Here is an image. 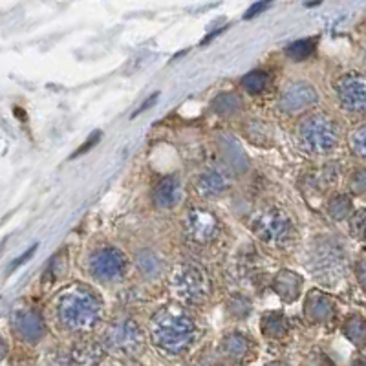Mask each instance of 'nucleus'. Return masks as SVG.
I'll return each instance as SVG.
<instances>
[{
	"label": "nucleus",
	"instance_id": "22",
	"mask_svg": "<svg viewBox=\"0 0 366 366\" xmlns=\"http://www.w3.org/2000/svg\"><path fill=\"white\" fill-rule=\"evenodd\" d=\"M326 209H328V215L334 220H345L354 213V204H351V198L348 194L337 193L328 200Z\"/></svg>",
	"mask_w": 366,
	"mask_h": 366
},
{
	"label": "nucleus",
	"instance_id": "14",
	"mask_svg": "<svg viewBox=\"0 0 366 366\" xmlns=\"http://www.w3.org/2000/svg\"><path fill=\"white\" fill-rule=\"evenodd\" d=\"M229 187V176L220 168H209L204 174H200L198 180H196V189L205 198H218V196L227 193Z\"/></svg>",
	"mask_w": 366,
	"mask_h": 366
},
{
	"label": "nucleus",
	"instance_id": "35",
	"mask_svg": "<svg viewBox=\"0 0 366 366\" xmlns=\"http://www.w3.org/2000/svg\"><path fill=\"white\" fill-rule=\"evenodd\" d=\"M35 249H37V246H33L32 249H30V251L24 253V255H22L21 258H17V260L13 262V264H11V269H17V267L21 266V264H24V262H26L28 258H32V255H33V253H35Z\"/></svg>",
	"mask_w": 366,
	"mask_h": 366
},
{
	"label": "nucleus",
	"instance_id": "21",
	"mask_svg": "<svg viewBox=\"0 0 366 366\" xmlns=\"http://www.w3.org/2000/svg\"><path fill=\"white\" fill-rule=\"evenodd\" d=\"M288 331V320L282 314L271 311L262 317V334H266L271 339H280Z\"/></svg>",
	"mask_w": 366,
	"mask_h": 366
},
{
	"label": "nucleus",
	"instance_id": "34",
	"mask_svg": "<svg viewBox=\"0 0 366 366\" xmlns=\"http://www.w3.org/2000/svg\"><path fill=\"white\" fill-rule=\"evenodd\" d=\"M99 136H101L99 132H95V134H92V139H90V142L84 143L83 146H79V151L75 152V156H79V154H84V152H86V151H90V148H92V146H94L95 143L99 142Z\"/></svg>",
	"mask_w": 366,
	"mask_h": 366
},
{
	"label": "nucleus",
	"instance_id": "13",
	"mask_svg": "<svg viewBox=\"0 0 366 366\" xmlns=\"http://www.w3.org/2000/svg\"><path fill=\"white\" fill-rule=\"evenodd\" d=\"M183 187L178 176L160 180L152 189V204L157 209H173L182 202Z\"/></svg>",
	"mask_w": 366,
	"mask_h": 366
},
{
	"label": "nucleus",
	"instance_id": "2",
	"mask_svg": "<svg viewBox=\"0 0 366 366\" xmlns=\"http://www.w3.org/2000/svg\"><path fill=\"white\" fill-rule=\"evenodd\" d=\"M103 306L86 288H70L57 298L59 322L72 331H88L101 320Z\"/></svg>",
	"mask_w": 366,
	"mask_h": 366
},
{
	"label": "nucleus",
	"instance_id": "29",
	"mask_svg": "<svg viewBox=\"0 0 366 366\" xmlns=\"http://www.w3.org/2000/svg\"><path fill=\"white\" fill-rule=\"evenodd\" d=\"M350 191L356 196H366V167L356 168L350 176Z\"/></svg>",
	"mask_w": 366,
	"mask_h": 366
},
{
	"label": "nucleus",
	"instance_id": "37",
	"mask_svg": "<svg viewBox=\"0 0 366 366\" xmlns=\"http://www.w3.org/2000/svg\"><path fill=\"white\" fill-rule=\"evenodd\" d=\"M351 366H366V359H356V361L351 363Z\"/></svg>",
	"mask_w": 366,
	"mask_h": 366
},
{
	"label": "nucleus",
	"instance_id": "4",
	"mask_svg": "<svg viewBox=\"0 0 366 366\" xmlns=\"http://www.w3.org/2000/svg\"><path fill=\"white\" fill-rule=\"evenodd\" d=\"M298 142L304 151L328 154L339 145V128L328 115L311 114L298 125Z\"/></svg>",
	"mask_w": 366,
	"mask_h": 366
},
{
	"label": "nucleus",
	"instance_id": "11",
	"mask_svg": "<svg viewBox=\"0 0 366 366\" xmlns=\"http://www.w3.org/2000/svg\"><path fill=\"white\" fill-rule=\"evenodd\" d=\"M317 101H319L317 90L309 83L298 81V83L289 84L288 88L284 90L280 99H278V108L282 110L284 114H300L304 110L317 105Z\"/></svg>",
	"mask_w": 366,
	"mask_h": 366
},
{
	"label": "nucleus",
	"instance_id": "32",
	"mask_svg": "<svg viewBox=\"0 0 366 366\" xmlns=\"http://www.w3.org/2000/svg\"><path fill=\"white\" fill-rule=\"evenodd\" d=\"M271 4V0H260V2H256V4H253L249 10L246 11V15H244V19H253V17H256L260 11H264L267 8V6Z\"/></svg>",
	"mask_w": 366,
	"mask_h": 366
},
{
	"label": "nucleus",
	"instance_id": "27",
	"mask_svg": "<svg viewBox=\"0 0 366 366\" xmlns=\"http://www.w3.org/2000/svg\"><path fill=\"white\" fill-rule=\"evenodd\" d=\"M350 146L357 157L366 162V123H363L361 126H357L356 131L351 132Z\"/></svg>",
	"mask_w": 366,
	"mask_h": 366
},
{
	"label": "nucleus",
	"instance_id": "12",
	"mask_svg": "<svg viewBox=\"0 0 366 366\" xmlns=\"http://www.w3.org/2000/svg\"><path fill=\"white\" fill-rule=\"evenodd\" d=\"M11 325L13 331L26 343H39L46 334L44 320L33 309H15L11 315Z\"/></svg>",
	"mask_w": 366,
	"mask_h": 366
},
{
	"label": "nucleus",
	"instance_id": "38",
	"mask_svg": "<svg viewBox=\"0 0 366 366\" xmlns=\"http://www.w3.org/2000/svg\"><path fill=\"white\" fill-rule=\"evenodd\" d=\"M267 366H289V365H286V363H269V365Z\"/></svg>",
	"mask_w": 366,
	"mask_h": 366
},
{
	"label": "nucleus",
	"instance_id": "40",
	"mask_svg": "<svg viewBox=\"0 0 366 366\" xmlns=\"http://www.w3.org/2000/svg\"><path fill=\"white\" fill-rule=\"evenodd\" d=\"M365 66H366V53H365Z\"/></svg>",
	"mask_w": 366,
	"mask_h": 366
},
{
	"label": "nucleus",
	"instance_id": "8",
	"mask_svg": "<svg viewBox=\"0 0 366 366\" xmlns=\"http://www.w3.org/2000/svg\"><path fill=\"white\" fill-rule=\"evenodd\" d=\"M103 343L114 354L136 356L143 346V331L134 320L119 319L108 326Z\"/></svg>",
	"mask_w": 366,
	"mask_h": 366
},
{
	"label": "nucleus",
	"instance_id": "25",
	"mask_svg": "<svg viewBox=\"0 0 366 366\" xmlns=\"http://www.w3.org/2000/svg\"><path fill=\"white\" fill-rule=\"evenodd\" d=\"M267 84H269V77H267V73L262 72V70L249 72L247 75H244V79H242V86L253 95L262 94V92L267 88Z\"/></svg>",
	"mask_w": 366,
	"mask_h": 366
},
{
	"label": "nucleus",
	"instance_id": "3",
	"mask_svg": "<svg viewBox=\"0 0 366 366\" xmlns=\"http://www.w3.org/2000/svg\"><path fill=\"white\" fill-rule=\"evenodd\" d=\"M309 267L326 286L339 282L346 271V251L343 244L328 236L319 238L309 249Z\"/></svg>",
	"mask_w": 366,
	"mask_h": 366
},
{
	"label": "nucleus",
	"instance_id": "1",
	"mask_svg": "<svg viewBox=\"0 0 366 366\" xmlns=\"http://www.w3.org/2000/svg\"><path fill=\"white\" fill-rule=\"evenodd\" d=\"M152 343L171 356H178L194 343L196 326L191 315L176 306L160 309L151 320Z\"/></svg>",
	"mask_w": 366,
	"mask_h": 366
},
{
	"label": "nucleus",
	"instance_id": "19",
	"mask_svg": "<svg viewBox=\"0 0 366 366\" xmlns=\"http://www.w3.org/2000/svg\"><path fill=\"white\" fill-rule=\"evenodd\" d=\"M346 339L350 340L351 345H356L357 348H365L366 346V320L361 315H351L348 317L343 326Z\"/></svg>",
	"mask_w": 366,
	"mask_h": 366
},
{
	"label": "nucleus",
	"instance_id": "26",
	"mask_svg": "<svg viewBox=\"0 0 366 366\" xmlns=\"http://www.w3.org/2000/svg\"><path fill=\"white\" fill-rule=\"evenodd\" d=\"M72 361L77 363L81 366H92L94 363L99 361V350L94 348V346H83V348H77V350L72 351Z\"/></svg>",
	"mask_w": 366,
	"mask_h": 366
},
{
	"label": "nucleus",
	"instance_id": "15",
	"mask_svg": "<svg viewBox=\"0 0 366 366\" xmlns=\"http://www.w3.org/2000/svg\"><path fill=\"white\" fill-rule=\"evenodd\" d=\"M306 315L314 322H329L335 315L334 300L320 291H311L308 295V300L304 304Z\"/></svg>",
	"mask_w": 366,
	"mask_h": 366
},
{
	"label": "nucleus",
	"instance_id": "7",
	"mask_svg": "<svg viewBox=\"0 0 366 366\" xmlns=\"http://www.w3.org/2000/svg\"><path fill=\"white\" fill-rule=\"evenodd\" d=\"M88 271L97 282H119L126 273V258L115 247H101L88 258Z\"/></svg>",
	"mask_w": 366,
	"mask_h": 366
},
{
	"label": "nucleus",
	"instance_id": "6",
	"mask_svg": "<svg viewBox=\"0 0 366 366\" xmlns=\"http://www.w3.org/2000/svg\"><path fill=\"white\" fill-rule=\"evenodd\" d=\"M173 291L183 302L204 304L211 293L209 278L196 264H182L173 273Z\"/></svg>",
	"mask_w": 366,
	"mask_h": 366
},
{
	"label": "nucleus",
	"instance_id": "20",
	"mask_svg": "<svg viewBox=\"0 0 366 366\" xmlns=\"http://www.w3.org/2000/svg\"><path fill=\"white\" fill-rule=\"evenodd\" d=\"M136 267L145 278H156L163 269V260L154 251H139L136 256Z\"/></svg>",
	"mask_w": 366,
	"mask_h": 366
},
{
	"label": "nucleus",
	"instance_id": "5",
	"mask_svg": "<svg viewBox=\"0 0 366 366\" xmlns=\"http://www.w3.org/2000/svg\"><path fill=\"white\" fill-rule=\"evenodd\" d=\"M251 225L255 235L269 246L288 247L297 238V229H295L291 218L284 211L275 209V207L260 211L253 218Z\"/></svg>",
	"mask_w": 366,
	"mask_h": 366
},
{
	"label": "nucleus",
	"instance_id": "16",
	"mask_svg": "<svg viewBox=\"0 0 366 366\" xmlns=\"http://www.w3.org/2000/svg\"><path fill=\"white\" fill-rule=\"evenodd\" d=\"M273 286H275V291H277L286 302H293V300H297V297L300 295L302 278L298 277L297 273L282 271L275 277Z\"/></svg>",
	"mask_w": 366,
	"mask_h": 366
},
{
	"label": "nucleus",
	"instance_id": "24",
	"mask_svg": "<svg viewBox=\"0 0 366 366\" xmlns=\"http://www.w3.org/2000/svg\"><path fill=\"white\" fill-rule=\"evenodd\" d=\"M315 46H317L315 39H300V41L291 42L286 48V55L293 61H306L315 52Z\"/></svg>",
	"mask_w": 366,
	"mask_h": 366
},
{
	"label": "nucleus",
	"instance_id": "9",
	"mask_svg": "<svg viewBox=\"0 0 366 366\" xmlns=\"http://www.w3.org/2000/svg\"><path fill=\"white\" fill-rule=\"evenodd\" d=\"M183 227H185V235L189 240L200 244V246L215 242L216 236L220 235L218 216L211 211L202 209V207H194L189 211Z\"/></svg>",
	"mask_w": 366,
	"mask_h": 366
},
{
	"label": "nucleus",
	"instance_id": "33",
	"mask_svg": "<svg viewBox=\"0 0 366 366\" xmlns=\"http://www.w3.org/2000/svg\"><path fill=\"white\" fill-rule=\"evenodd\" d=\"M356 277L359 284H361V288L366 291V258H361L356 264Z\"/></svg>",
	"mask_w": 366,
	"mask_h": 366
},
{
	"label": "nucleus",
	"instance_id": "36",
	"mask_svg": "<svg viewBox=\"0 0 366 366\" xmlns=\"http://www.w3.org/2000/svg\"><path fill=\"white\" fill-rule=\"evenodd\" d=\"M156 99H157V94H152V95H151V97H148V99H146V101H145V103H143V105H142V106H139V110H137V112H136V114H134V115H137V114H142L143 110H146V108H148V106H151V105H152V103H154V101H156Z\"/></svg>",
	"mask_w": 366,
	"mask_h": 366
},
{
	"label": "nucleus",
	"instance_id": "17",
	"mask_svg": "<svg viewBox=\"0 0 366 366\" xmlns=\"http://www.w3.org/2000/svg\"><path fill=\"white\" fill-rule=\"evenodd\" d=\"M220 151L224 154V160L227 162V165L235 167L238 173L246 171L247 168V157L244 154L238 143L235 139H231L229 136H222L220 137Z\"/></svg>",
	"mask_w": 366,
	"mask_h": 366
},
{
	"label": "nucleus",
	"instance_id": "10",
	"mask_svg": "<svg viewBox=\"0 0 366 366\" xmlns=\"http://www.w3.org/2000/svg\"><path fill=\"white\" fill-rule=\"evenodd\" d=\"M340 106L350 114H366V77L350 73L339 79L335 86Z\"/></svg>",
	"mask_w": 366,
	"mask_h": 366
},
{
	"label": "nucleus",
	"instance_id": "28",
	"mask_svg": "<svg viewBox=\"0 0 366 366\" xmlns=\"http://www.w3.org/2000/svg\"><path fill=\"white\" fill-rule=\"evenodd\" d=\"M350 233L357 240L366 238V209H357L350 216Z\"/></svg>",
	"mask_w": 366,
	"mask_h": 366
},
{
	"label": "nucleus",
	"instance_id": "31",
	"mask_svg": "<svg viewBox=\"0 0 366 366\" xmlns=\"http://www.w3.org/2000/svg\"><path fill=\"white\" fill-rule=\"evenodd\" d=\"M229 311L236 319H244V317H247L249 311H251V304L247 302L244 297H235L229 302Z\"/></svg>",
	"mask_w": 366,
	"mask_h": 366
},
{
	"label": "nucleus",
	"instance_id": "23",
	"mask_svg": "<svg viewBox=\"0 0 366 366\" xmlns=\"http://www.w3.org/2000/svg\"><path fill=\"white\" fill-rule=\"evenodd\" d=\"M222 346H224V351L227 356L233 357V359H240L249 350V339H247L246 335L235 331V334H229L225 337Z\"/></svg>",
	"mask_w": 366,
	"mask_h": 366
},
{
	"label": "nucleus",
	"instance_id": "18",
	"mask_svg": "<svg viewBox=\"0 0 366 366\" xmlns=\"http://www.w3.org/2000/svg\"><path fill=\"white\" fill-rule=\"evenodd\" d=\"M213 110L222 117H233L242 110L240 95L235 92H224V94L216 95L213 101Z\"/></svg>",
	"mask_w": 366,
	"mask_h": 366
},
{
	"label": "nucleus",
	"instance_id": "39",
	"mask_svg": "<svg viewBox=\"0 0 366 366\" xmlns=\"http://www.w3.org/2000/svg\"><path fill=\"white\" fill-rule=\"evenodd\" d=\"M106 366H119V365H106Z\"/></svg>",
	"mask_w": 366,
	"mask_h": 366
},
{
	"label": "nucleus",
	"instance_id": "30",
	"mask_svg": "<svg viewBox=\"0 0 366 366\" xmlns=\"http://www.w3.org/2000/svg\"><path fill=\"white\" fill-rule=\"evenodd\" d=\"M246 134L247 137L251 139V142L255 143H260V139H258V136L262 137V142L266 143V137H269V132H267V126L264 121H258V119H253L249 125H246Z\"/></svg>",
	"mask_w": 366,
	"mask_h": 366
}]
</instances>
